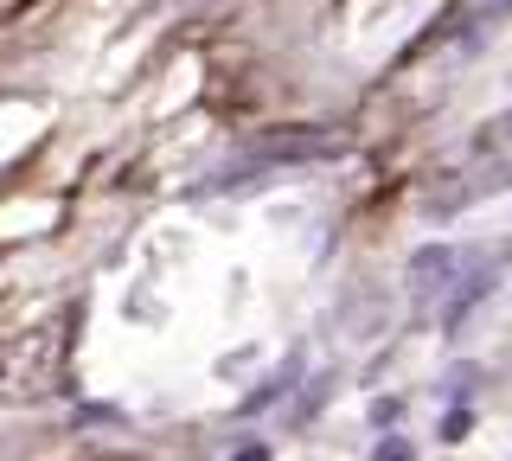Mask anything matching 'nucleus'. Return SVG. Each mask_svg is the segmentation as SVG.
I'll use <instances>...</instances> for the list:
<instances>
[{
	"label": "nucleus",
	"mask_w": 512,
	"mask_h": 461,
	"mask_svg": "<svg viewBox=\"0 0 512 461\" xmlns=\"http://www.w3.org/2000/svg\"><path fill=\"white\" fill-rule=\"evenodd\" d=\"M448 276H461V257L448 244H429V250L410 257V295H442Z\"/></svg>",
	"instance_id": "1"
},
{
	"label": "nucleus",
	"mask_w": 512,
	"mask_h": 461,
	"mask_svg": "<svg viewBox=\"0 0 512 461\" xmlns=\"http://www.w3.org/2000/svg\"><path fill=\"white\" fill-rule=\"evenodd\" d=\"M372 461H416V449H410V442H404V436H384Z\"/></svg>",
	"instance_id": "2"
},
{
	"label": "nucleus",
	"mask_w": 512,
	"mask_h": 461,
	"mask_svg": "<svg viewBox=\"0 0 512 461\" xmlns=\"http://www.w3.org/2000/svg\"><path fill=\"white\" fill-rule=\"evenodd\" d=\"M500 135H506V141H512V116H506V122H500Z\"/></svg>",
	"instance_id": "3"
},
{
	"label": "nucleus",
	"mask_w": 512,
	"mask_h": 461,
	"mask_svg": "<svg viewBox=\"0 0 512 461\" xmlns=\"http://www.w3.org/2000/svg\"><path fill=\"white\" fill-rule=\"evenodd\" d=\"M487 7H512V0H487Z\"/></svg>",
	"instance_id": "4"
}]
</instances>
